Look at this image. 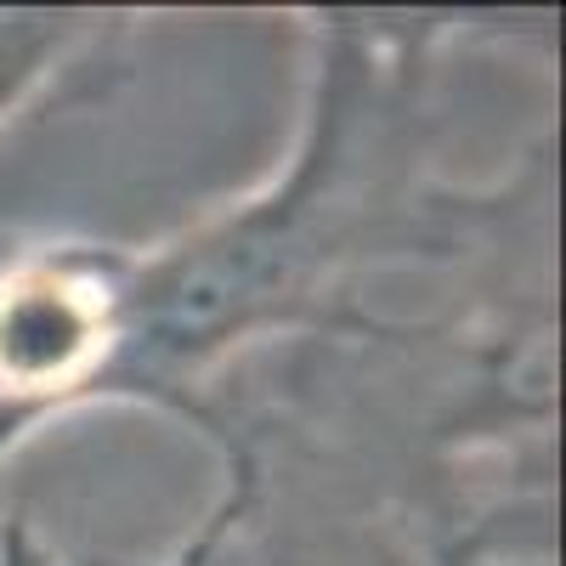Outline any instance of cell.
I'll use <instances>...</instances> for the list:
<instances>
[{
	"mask_svg": "<svg viewBox=\"0 0 566 566\" xmlns=\"http://www.w3.org/2000/svg\"><path fill=\"white\" fill-rule=\"evenodd\" d=\"M125 244L57 239L0 261V413L40 431L108 397L119 352Z\"/></svg>",
	"mask_w": 566,
	"mask_h": 566,
	"instance_id": "obj_2",
	"label": "cell"
},
{
	"mask_svg": "<svg viewBox=\"0 0 566 566\" xmlns=\"http://www.w3.org/2000/svg\"><path fill=\"white\" fill-rule=\"evenodd\" d=\"M0 566H103V560H80L69 555L34 515H0Z\"/></svg>",
	"mask_w": 566,
	"mask_h": 566,
	"instance_id": "obj_5",
	"label": "cell"
},
{
	"mask_svg": "<svg viewBox=\"0 0 566 566\" xmlns=\"http://www.w3.org/2000/svg\"><path fill=\"white\" fill-rule=\"evenodd\" d=\"M23 437H29V424H23V419H12V413H0V459H7Z\"/></svg>",
	"mask_w": 566,
	"mask_h": 566,
	"instance_id": "obj_7",
	"label": "cell"
},
{
	"mask_svg": "<svg viewBox=\"0 0 566 566\" xmlns=\"http://www.w3.org/2000/svg\"><path fill=\"white\" fill-rule=\"evenodd\" d=\"M227 510L216 566H437L391 504L335 464L261 437L210 442Z\"/></svg>",
	"mask_w": 566,
	"mask_h": 566,
	"instance_id": "obj_3",
	"label": "cell"
},
{
	"mask_svg": "<svg viewBox=\"0 0 566 566\" xmlns=\"http://www.w3.org/2000/svg\"><path fill=\"white\" fill-rule=\"evenodd\" d=\"M499 12H301L306 103L283 165L159 244H125L108 397L193 419L261 352L386 323L402 277L442 290L555 216V119L464 181L448 142V63Z\"/></svg>",
	"mask_w": 566,
	"mask_h": 566,
	"instance_id": "obj_1",
	"label": "cell"
},
{
	"mask_svg": "<svg viewBox=\"0 0 566 566\" xmlns=\"http://www.w3.org/2000/svg\"><path fill=\"white\" fill-rule=\"evenodd\" d=\"M221 527H227V510L221 504H210L205 510V522L187 533L159 566H216V549H221Z\"/></svg>",
	"mask_w": 566,
	"mask_h": 566,
	"instance_id": "obj_6",
	"label": "cell"
},
{
	"mask_svg": "<svg viewBox=\"0 0 566 566\" xmlns=\"http://www.w3.org/2000/svg\"><path fill=\"white\" fill-rule=\"evenodd\" d=\"M130 23V12L91 7H0V125H12L52 85L91 74V63L119 45Z\"/></svg>",
	"mask_w": 566,
	"mask_h": 566,
	"instance_id": "obj_4",
	"label": "cell"
}]
</instances>
